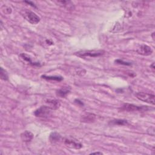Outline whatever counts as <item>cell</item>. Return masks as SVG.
<instances>
[{
	"instance_id": "6da1fadb",
	"label": "cell",
	"mask_w": 155,
	"mask_h": 155,
	"mask_svg": "<svg viewBox=\"0 0 155 155\" xmlns=\"http://www.w3.org/2000/svg\"><path fill=\"white\" fill-rule=\"evenodd\" d=\"M105 54V51L103 50H81L75 53V55L81 58H96L103 55Z\"/></svg>"
},
{
	"instance_id": "7a4b0ae2",
	"label": "cell",
	"mask_w": 155,
	"mask_h": 155,
	"mask_svg": "<svg viewBox=\"0 0 155 155\" xmlns=\"http://www.w3.org/2000/svg\"><path fill=\"white\" fill-rule=\"evenodd\" d=\"M135 96L136 98L141 101L152 105H154L155 104V96L154 94L145 92H137L135 94Z\"/></svg>"
},
{
	"instance_id": "3957f363",
	"label": "cell",
	"mask_w": 155,
	"mask_h": 155,
	"mask_svg": "<svg viewBox=\"0 0 155 155\" xmlns=\"http://www.w3.org/2000/svg\"><path fill=\"white\" fill-rule=\"evenodd\" d=\"M121 111H127V112H134V111H141L147 110L148 109L147 106H137L132 104H128L126 103L123 105V106L120 108Z\"/></svg>"
},
{
	"instance_id": "277c9868",
	"label": "cell",
	"mask_w": 155,
	"mask_h": 155,
	"mask_svg": "<svg viewBox=\"0 0 155 155\" xmlns=\"http://www.w3.org/2000/svg\"><path fill=\"white\" fill-rule=\"evenodd\" d=\"M51 109L49 106H41L35 111L34 115L37 117L47 118L51 114Z\"/></svg>"
},
{
	"instance_id": "5b68a950",
	"label": "cell",
	"mask_w": 155,
	"mask_h": 155,
	"mask_svg": "<svg viewBox=\"0 0 155 155\" xmlns=\"http://www.w3.org/2000/svg\"><path fill=\"white\" fill-rule=\"evenodd\" d=\"M24 18L32 24H37L40 21V18L35 13L31 11H25L24 14Z\"/></svg>"
},
{
	"instance_id": "8992f818",
	"label": "cell",
	"mask_w": 155,
	"mask_h": 155,
	"mask_svg": "<svg viewBox=\"0 0 155 155\" xmlns=\"http://www.w3.org/2000/svg\"><path fill=\"white\" fill-rule=\"evenodd\" d=\"M64 144L67 147L72 149L79 150L82 147V144L81 142L72 139H66L64 141Z\"/></svg>"
},
{
	"instance_id": "52a82bcc",
	"label": "cell",
	"mask_w": 155,
	"mask_h": 155,
	"mask_svg": "<svg viewBox=\"0 0 155 155\" xmlns=\"http://www.w3.org/2000/svg\"><path fill=\"white\" fill-rule=\"evenodd\" d=\"M136 51L137 54L143 56H149L153 53V50L151 47L145 44L141 45L137 48Z\"/></svg>"
},
{
	"instance_id": "ba28073f",
	"label": "cell",
	"mask_w": 155,
	"mask_h": 155,
	"mask_svg": "<svg viewBox=\"0 0 155 155\" xmlns=\"http://www.w3.org/2000/svg\"><path fill=\"white\" fill-rule=\"evenodd\" d=\"M96 119V115L92 114V113H87L81 117V122L86 123H93Z\"/></svg>"
},
{
	"instance_id": "9c48e42d",
	"label": "cell",
	"mask_w": 155,
	"mask_h": 155,
	"mask_svg": "<svg viewBox=\"0 0 155 155\" xmlns=\"http://www.w3.org/2000/svg\"><path fill=\"white\" fill-rule=\"evenodd\" d=\"M21 138L25 142H30L33 138V135L29 131H25L21 134Z\"/></svg>"
},
{
	"instance_id": "30bf717a",
	"label": "cell",
	"mask_w": 155,
	"mask_h": 155,
	"mask_svg": "<svg viewBox=\"0 0 155 155\" xmlns=\"http://www.w3.org/2000/svg\"><path fill=\"white\" fill-rule=\"evenodd\" d=\"M70 88L69 87H64L56 91V95L61 98L66 97L70 92Z\"/></svg>"
},
{
	"instance_id": "8fae6325",
	"label": "cell",
	"mask_w": 155,
	"mask_h": 155,
	"mask_svg": "<svg viewBox=\"0 0 155 155\" xmlns=\"http://www.w3.org/2000/svg\"><path fill=\"white\" fill-rule=\"evenodd\" d=\"M46 103L51 110H57L61 106L60 102L56 99H47L46 101Z\"/></svg>"
},
{
	"instance_id": "7c38bea8",
	"label": "cell",
	"mask_w": 155,
	"mask_h": 155,
	"mask_svg": "<svg viewBox=\"0 0 155 155\" xmlns=\"http://www.w3.org/2000/svg\"><path fill=\"white\" fill-rule=\"evenodd\" d=\"M49 140L51 143L56 144L61 140V136L56 132H52L49 136Z\"/></svg>"
},
{
	"instance_id": "4fadbf2b",
	"label": "cell",
	"mask_w": 155,
	"mask_h": 155,
	"mask_svg": "<svg viewBox=\"0 0 155 155\" xmlns=\"http://www.w3.org/2000/svg\"><path fill=\"white\" fill-rule=\"evenodd\" d=\"M110 125H125L128 124V121L127 120L124 119H113L112 120H110L109 123Z\"/></svg>"
},
{
	"instance_id": "5bb4252c",
	"label": "cell",
	"mask_w": 155,
	"mask_h": 155,
	"mask_svg": "<svg viewBox=\"0 0 155 155\" xmlns=\"http://www.w3.org/2000/svg\"><path fill=\"white\" fill-rule=\"evenodd\" d=\"M42 79H44L48 81H61L63 80V78L62 76H46V75H42L41 76Z\"/></svg>"
},
{
	"instance_id": "9a60e30c",
	"label": "cell",
	"mask_w": 155,
	"mask_h": 155,
	"mask_svg": "<svg viewBox=\"0 0 155 155\" xmlns=\"http://www.w3.org/2000/svg\"><path fill=\"white\" fill-rule=\"evenodd\" d=\"M20 56L24 59L25 60V61H27L28 63H29L32 66H40V64L39 63H33L32 61V59L30 58V57L26 55V54H21L20 55Z\"/></svg>"
},
{
	"instance_id": "2e32d148",
	"label": "cell",
	"mask_w": 155,
	"mask_h": 155,
	"mask_svg": "<svg viewBox=\"0 0 155 155\" xmlns=\"http://www.w3.org/2000/svg\"><path fill=\"white\" fill-rule=\"evenodd\" d=\"M58 3L60 5H63L65 7H66L68 10H72L74 8L73 4L70 1H58Z\"/></svg>"
},
{
	"instance_id": "e0dca14e",
	"label": "cell",
	"mask_w": 155,
	"mask_h": 155,
	"mask_svg": "<svg viewBox=\"0 0 155 155\" xmlns=\"http://www.w3.org/2000/svg\"><path fill=\"white\" fill-rule=\"evenodd\" d=\"M0 77H1V80L4 81H7L8 79V76L7 72L4 70L2 67L1 68V71H0Z\"/></svg>"
},
{
	"instance_id": "ac0fdd59",
	"label": "cell",
	"mask_w": 155,
	"mask_h": 155,
	"mask_svg": "<svg viewBox=\"0 0 155 155\" xmlns=\"http://www.w3.org/2000/svg\"><path fill=\"white\" fill-rule=\"evenodd\" d=\"M115 63H116L117 64H122V65H125V66H130L132 65V64L130 63H127V62H125L122 59H116L115 61Z\"/></svg>"
},
{
	"instance_id": "d6986e66",
	"label": "cell",
	"mask_w": 155,
	"mask_h": 155,
	"mask_svg": "<svg viewBox=\"0 0 155 155\" xmlns=\"http://www.w3.org/2000/svg\"><path fill=\"white\" fill-rule=\"evenodd\" d=\"M5 7V13L7 14H10L12 12V8L9 7H7V6H4Z\"/></svg>"
},
{
	"instance_id": "ffe728a7",
	"label": "cell",
	"mask_w": 155,
	"mask_h": 155,
	"mask_svg": "<svg viewBox=\"0 0 155 155\" xmlns=\"http://www.w3.org/2000/svg\"><path fill=\"white\" fill-rule=\"evenodd\" d=\"M25 3H27V4H30V6H32L33 7H36V6L35 5V4L31 2V1H25Z\"/></svg>"
},
{
	"instance_id": "44dd1931",
	"label": "cell",
	"mask_w": 155,
	"mask_h": 155,
	"mask_svg": "<svg viewBox=\"0 0 155 155\" xmlns=\"http://www.w3.org/2000/svg\"><path fill=\"white\" fill-rule=\"evenodd\" d=\"M150 67H151V69H152V70H153V72H154V63H152V64L150 66Z\"/></svg>"
},
{
	"instance_id": "7402d4cb",
	"label": "cell",
	"mask_w": 155,
	"mask_h": 155,
	"mask_svg": "<svg viewBox=\"0 0 155 155\" xmlns=\"http://www.w3.org/2000/svg\"><path fill=\"white\" fill-rule=\"evenodd\" d=\"M103 153L102 152H93L90 153V154H102Z\"/></svg>"
},
{
	"instance_id": "603a6c76",
	"label": "cell",
	"mask_w": 155,
	"mask_h": 155,
	"mask_svg": "<svg viewBox=\"0 0 155 155\" xmlns=\"http://www.w3.org/2000/svg\"><path fill=\"white\" fill-rule=\"evenodd\" d=\"M154 33H152V37H153V39H154Z\"/></svg>"
}]
</instances>
